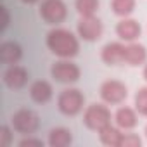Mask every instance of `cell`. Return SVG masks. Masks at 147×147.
<instances>
[{"label": "cell", "mask_w": 147, "mask_h": 147, "mask_svg": "<svg viewBox=\"0 0 147 147\" xmlns=\"http://www.w3.org/2000/svg\"><path fill=\"white\" fill-rule=\"evenodd\" d=\"M80 36L66 28H54L47 33V49L59 59H73L80 52Z\"/></svg>", "instance_id": "obj_1"}, {"label": "cell", "mask_w": 147, "mask_h": 147, "mask_svg": "<svg viewBox=\"0 0 147 147\" xmlns=\"http://www.w3.org/2000/svg\"><path fill=\"white\" fill-rule=\"evenodd\" d=\"M113 123L111 109L106 102H94L83 111V125L92 131H100L104 126Z\"/></svg>", "instance_id": "obj_2"}, {"label": "cell", "mask_w": 147, "mask_h": 147, "mask_svg": "<svg viewBox=\"0 0 147 147\" xmlns=\"http://www.w3.org/2000/svg\"><path fill=\"white\" fill-rule=\"evenodd\" d=\"M85 107V95L78 88H64L57 95V109L64 116H76Z\"/></svg>", "instance_id": "obj_3"}, {"label": "cell", "mask_w": 147, "mask_h": 147, "mask_svg": "<svg viewBox=\"0 0 147 147\" xmlns=\"http://www.w3.org/2000/svg\"><path fill=\"white\" fill-rule=\"evenodd\" d=\"M50 76L57 83L71 85V83H76L80 80L82 69H80V66L76 62H73L71 59H59L50 67Z\"/></svg>", "instance_id": "obj_4"}, {"label": "cell", "mask_w": 147, "mask_h": 147, "mask_svg": "<svg viewBox=\"0 0 147 147\" xmlns=\"http://www.w3.org/2000/svg\"><path fill=\"white\" fill-rule=\"evenodd\" d=\"M11 126L21 135H35L40 128V116L31 109H18L11 118Z\"/></svg>", "instance_id": "obj_5"}, {"label": "cell", "mask_w": 147, "mask_h": 147, "mask_svg": "<svg viewBox=\"0 0 147 147\" xmlns=\"http://www.w3.org/2000/svg\"><path fill=\"white\" fill-rule=\"evenodd\" d=\"M38 14L47 24L57 26L67 18V7L64 4V0H42L38 7Z\"/></svg>", "instance_id": "obj_6"}, {"label": "cell", "mask_w": 147, "mask_h": 147, "mask_svg": "<svg viewBox=\"0 0 147 147\" xmlns=\"http://www.w3.org/2000/svg\"><path fill=\"white\" fill-rule=\"evenodd\" d=\"M76 33L83 42H97L104 35V24L97 16H80Z\"/></svg>", "instance_id": "obj_7"}, {"label": "cell", "mask_w": 147, "mask_h": 147, "mask_svg": "<svg viewBox=\"0 0 147 147\" xmlns=\"http://www.w3.org/2000/svg\"><path fill=\"white\" fill-rule=\"evenodd\" d=\"M99 94H100L102 102H106L107 106H119V104H123L126 100L128 88L119 80H106L100 85Z\"/></svg>", "instance_id": "obj_8"}, {"label": "cell", "mask_w": 147, "mask_h": 147, "mask_svg": "<svg viewBox=\"0 0 147 147\" xmlns=\"http://www.w3.org/2000/svg\"><path fill=\"white\" fill-rule=\"evenodd\" d=\"M30 80V71L21 64H9L4 71V83L11 90H21Z\"/></svg>", "instance_id": "obj_9"}, {"label": "cell", "mask_w": 147, "mask_h": 147, "mask_svg": "<svg viewBox=\"0 0 147 147\" xmlns=\"http://www.w3.org/2000/svg\"><path fill=\"white\" fill-rule=\"evenodd\" d=\"M116 35L125 43L137 42L142 35V26L138 21H135L131 18H121L116 24Z\"/></svg>", "instance_id": "obj_10"}, {"label": "cell", "mask_w": 147, "mask_h": 147, "mask_svg": "<svg viewBox=\"0 0 147 147\" xmlns=\"http://www.w3.org/2000/svg\"><path fill=\"white\" fill-rule=\"evenodd\" d=\"M125 42H109L100 50V59L107 66H119L125 64Z\"/></svg>", "instance_id": "obj_11"}, {"label": "cell", "mask_w": 147, "mask_h": 147, "mask_svg": "<svg viewBox=\"0 0 147 147\" xmlns=\"http://www.w3.org/2000/svg\"><path fill=\"white\" fill-rule=\"evenodd\" d=\"M113 121L116 126H119L123 131L133 130L138 125V113L135 107L130 106H119L116 109V113L113 114Z\"/></svg>", "instance_id": "obj_12"}, {"label": "cell", "mask_w": 147, "mask_h": 147, "mask_svg": "<svg viewBox=\"0 0 147 147\" xmlns=\"http://www.w3.org/2000/svg\"><path fill=\"white\" fill-rule=\"evenodd\" d=\"M147 62V49L138 43V42H130L126 43L125 49V64L137 67V66H144Z\"/></svg>", "instance_id": "obj_13"}, {"label": "cell", "mask_w": 147, "mask_h": 147, "mask_svg": "<svg viewBox=\"0 0 147 147\" xmlns=\"http://www.w3.org/2000/svg\"><path fill=\"white\" fill-rule=\"evenodd\" d=\"M54 95V88L47 80H35L30 85V97L36 104H47Z\"/></svg>", "instance_id": "obj_14"}, {"label": "cell", "mask_w": 147, "mask_h": 147, "mask_svg": "<svg viewBox=\"0 0 147 147\" xmlns=\"http://www.w3.org/2000/svg\"><path fill=\"white\" fill-rule=\"evenodd\" d=\"M99 133V140H100V144L102 145H106V147H121V142H123V135H125V131L119 128V126H116V125H107V126H104L100 131H97Z\"/></svg>", "instance_id": "obj_15"}, {"label": "cell", "mask_w": 147, "mask_h": 147, "mask_svg": "<svg viewBox=\"0 0 147 147\" xmlns=\"http://www.w3.org/2000/svg\"><path fill=\"white\" fill-rule=\"evenodd\" d=\"M23 57V47L18 42L7 40L0 45V59H2L4 64H18Z\"/></svg>", "instance_id": "obj_16"}, {"label": "cell", "mask_w": 147, "mask_h": 147, "mask_svg": "<svg viewBox=\"0 0 147 147\" xmlns=\"http://www.w3.org/2000/svg\"><path fill=\"white\" fill-rule=\"evenodd\" d=\"M47 144L50 147H67L73 144V133L66 126H55L49 131Z\"/></svg>", "instance_id": "obj_17"}, {"label": "cell", "mask_w": 147, "mask_h": 147, "mask_svg": "<svg viewBox=\"0 0 147 147\" xmlns=\"http://www.w3.org/2000/svg\"><path fill=\"white\" fill-rule=\"evenodd\" d=\"M137 7V0H111V9L118 18H130Z\"/></svg>", "instance_id": "obj_18"}, {"label": "cell", "mask_w": 147, "mask_h": 147, "mask_svg": "<svg viewBox=\"0 0 147 147\" xmlns=\"http://www.w3.org/2000/svg\"><path fill=\"white\" fill-rule=\"evenodd\" d=\"M100 7V0H75V9L80 16H95Z\"/></svg>", "instance_id": "obj_19"}, {"label": "cell", "mask_w": 147, "mask_h": 147, "mask_svg": "<svg viewBox=\"0 0 147 147\" xmlns=\"http://www.w3.org/2000/svg\"><path fill=\"white\" fill-rule=\"evenodd\" d=\"M135 109L140 116H145L147 118V87H142L137 90L135 94Z\"/></svg>", "instance_id": "obj_20"}, {"label": "cell", "mask_w": 147, "mask_h": 147, "mask_svg": "<svg viewBox=\"0 0 147 147\" xmlns=\"http://www.w3.org/2000/svg\"><path fill=\"white\" fill-rule=\"evenodd\" d=\"M142 145V138L137 135V133H133V131H125V135H123V142H121V147H140Z\"/></svg>", "instance_id": "obj_21"}, {"label": "cell", "mask_w": 147, "mask_h": 147, "mask_svg": "<svg viewBox=\"0 0 147 147\" xmlns=\"http://www.w3.org/2000/svg\"><path fill=\"white\" fill-rule=\"evenodd\" d=\"M12 131H14V128L7 126V125L0 128V145L2 147H9L12 144Z\"/></svg>", "instance_id": "obj_22"}, {"label": "cell", "mask_w": 147, "mask_h": 147, "mask_svg": "<svg viewBox=\"0 0 147 147\" xmlns=\"http://www.w3.org/2000/svg\"><path fill=\"white\" fill-rule=\"evenodd\" d=\"M19 147H43V140L33 135H24V138L19 140Z\"/></svg>", "instance_id": "obj_23"}, {"label": "cell", "mask_w": 147, "mask_h": 147, "mask_svg": "<svg viewBox=\"0 0 147 147\" xmlns=\"http://www.w3.org/2000/svg\"><path fill=\"white\" fill-rule=\"evenodd\" d=\"M2 14H4V19H2V30H5L7 24H9V11H7V7H2Z\"/></svg>", "instance_id": "obj_24"}, {"label": "cell", "mask_w": 147, "mask_h": 147, "mask_svg": "<svg viewBox=\"0 0 147 147\" xmlns=\"http://www.w3.org/2000/svg\"><path fill=\"white\" fill-rule=\"evenodd\" d=\"M23 4H28V5H33V4H36V2H42V0H21Z\"/></svg>", "instance_id": "obj_25"}, {"label": "cell", "mask_w": 147, "mask_h": 147, "mask_svg": "<svg viewBox=\"0 0 147 147\" xmlns=\"http://www.w3.org/2000/svg\"><path fill=\"white\" fill-rule=\"evenodd\" d=\"M142 76H144V80L147 82V62L144 64V71H142Z\"/></svg>", "instance_id": "obj_26"}, {"label": "cell", "mask_w": 147, "mask_h": 147, "mask_svg": "<svg viewBox=\"0 0 147 147\" xmlns=\"http://www.w3.org/2000/svg\"><path fill=\"white\" fill-rule=\"evenodd\" d=\"M144 133H145V138H147V125H145V130H144Z\"/></svg>", "instance_id": "obj_27"}]
</instances>
